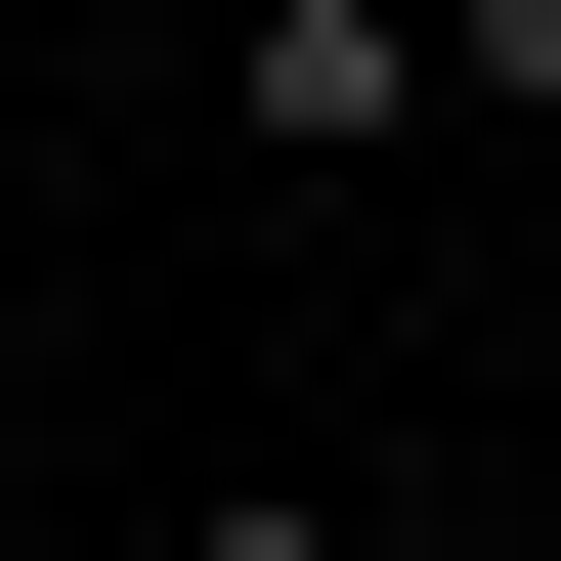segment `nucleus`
<instances>
[{
  "label": "nucleus",
  "instance_id": "nucleus-1",
  "mask_svg": "<svg viewBox=\"0 0 561 561\" xmlns=\"http://www.w3.org/2000/svg\"><path fill=\"white\" fill-rule=\"evenodd\" d=\"M432 87H476L432 0H260V44H216V130H432Z\"/></svg>",
  "mask_w": 561,
  "mask_h": 561
},
{
  "label": "nucleus",
  "instance_id": "nucleus-2",
  "mask_svg": "<svg viewBox=\"0 0 561 561\" xmlns=\"http://www.w3.org/2000/svg\"><path fill=\"white\" fill-rule=\"evenodd\" d=\"M173 561H476V518H346V476H173Z\"/></svg>",
  "mask_w": 561,
  "mask_h": 561
},
{
  "label": "nucleus",
  "instance_id": "nucleus-3",
  "mask_svg": "<svg viewBox=\"0 0 561 561\" xmlns=\"http://www.w3.org/2000/svg\"><path fill=\"white\" fill-rule=\"evenodd\" d=\"M432 44H476V130H561V0H432Z\"/></svg>",
  "mask_w": 561,
  "mask_h": 561
},
{
  "label": "nucleus",
  "instance_id": "nucleus-4",
  "mask_svg": "<svg viewBox=\"0 0 561 561\" xmlns=\"http://www.w3.org/2000/svg\"><path fill=\"white\" fill-rule=\"evenodd\" d=\"M0 389H44V260H0Z\"/></svg>",
  "mask_w": 561,
  "mask_h": 561
},
{
  "label": "nucleus",
  "instance_id": "nucleus-5",
  "mask_svg": "<svg viewBox=\"0 0 561 561\" xmlns=\"http://www.w3.org/2000/svg\"><path fill=\"white\" fill-rule=\"evenodd\" d=\"M0 561H44V518H0Z\"/></svg>",
  "mask_w": 561,
  "mask_h": 561
}]
</instances>
